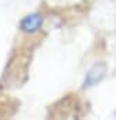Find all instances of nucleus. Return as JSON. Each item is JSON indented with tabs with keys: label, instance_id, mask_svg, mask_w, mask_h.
<instances>
[{
	"label": "nucleus",
	"instance_id": "f257e3e1",
	"mask_svg": "<svg viewBox=\"0 0 116 120\" xmlns=\"http://www.w3.org/2000/svg\"><path fill=\"white\" fill-rule=\"evenodd\" d=\"M106 75V65L103 62H98L95 64L86 74H85V78H84V82H82V89H88V88H92L95 85H98Z\"/></svg>",
	"mask_w": 116,
	"mask_h": 120
},
{
	"label": "nucleus",
	"instance_id": "f03ea898",
	"mask_svg": "<svg viewBox=\"0 0 116 120\" xmlns=\"http://www.w3.org/2000/svg\"><path fill=\"white\" fill-rule=\"evenodd\" d=\"M43 16L40 13H31V14H27L26 17L21 19L20 21V30L26 34H35L41 30L43 27Z\"/></svg>",
	"mask_w": 116,
	"mask_h": 120
}]
</instances>
